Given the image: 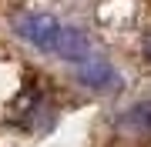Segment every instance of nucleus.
Wrapping results in <instances>:
<instances>
[{
	"instance_id": "7ed1b4c3",
	"label": "nucleus",
	"mask_w": 151,
	"mask_h": 147,
	"mask_svg": "<svg viewBox=\"0 0 151 147\" xmlns=\"http://www.w3.org/2000/svg\"><path fill=\"white\" fill-rule=\"evenodd\" d=\"M121 124L128 127L131 134H151V100H138L124 110Z\"/></svg>"
},
{
	"instance_id": "f03ea898",
	"label": "nucleus",
	"mask_w": 151,
	"mask_h": 147,
	"mask_svg": "<svg viewBox=\"0 0 151 147\" xmlns=\"http://www.w3.org/2000/svg\"><path fill=\"white\" fill-rule=\"evenodd\" d=\"M77 80H81L87 90H97V94L121 90V74L114 70L108 60H101V57H94V60H87V64L77 67Z\"/></svg>"
},
{
	"instance_id": "20e7f679",
	"label": "nucleus",
	"mask_w": 151,
	"mask_h": 147,
	"mask_svg": "<svg viewBox=\"0 0 151 147\" xmlns=\"http://www.w3.org/2000/svg\"><path fill=\"white\" fill-rule=\"evenodd\" d=\"M145 57L151 60V33H148V37H145Z\"/></svg>"
},
{
	"instance_id": "f257e3e1",
	"label": "nucleus",
	"mask_w": 151,
	"mask_h": 147,
	"mask_svg": "<svg viewBox=\"0 0 151 147\" xmlns=\"http://www.w3.org/2000/svg\"><path fill=\"white\" fill-rule=\"evenodd\" d=\"M14 30H17V37H24L30 47L44 50V54H54L64 23H60L57 17H50V13H40V10H20L17 20H14Z\"/></svg>"
}]
</instances>
